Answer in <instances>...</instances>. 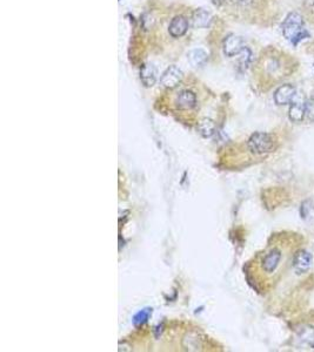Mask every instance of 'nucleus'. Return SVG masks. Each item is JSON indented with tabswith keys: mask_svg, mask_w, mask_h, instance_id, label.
<instances>
[{
	"mask_svg": "<svg viewBox=\"0 0 314 352\" xmlns=\"http://www.w3.org/2000/svg\"><path fill=\"white\" fill-rule=\"evenodd\" d=\"M293 244H272L265 253L261 255L259 265H260L261 271L266 276H273L275 272L279 271L281 265L286 264L285 260L288 254H285V251L292 249Z\"/></svg>",
	"mask_w": 314,
	"mask_h": 352,
	"instance_id": "nucleus-1",
	"label": "nucleus"
},
{
	"mask_svg": "<svg viewBox=\"0 0 314 352\" xmlns=\"http://www.w3.org/2000/svg\"><path fill=\"white\" fill-rule=\"evenodd\" d=\"M305 23L298 12H291L282 24V34L288 41L298 44L305 36Z\"/></svg>",
	"mask_w": 314,
	"mask_h": 352,
	"instance_id": "nucleus-2",
	"label": "nucleus"
},
{
	"mask_svg": "<svg viewBox=\"0 0 314 352\" xmlns=\"http://www.w3.org/2000/svg\"><path fill=\"white\" fill-rule=\"evenodd\" d=\"M248 149L255 155H265L274 150L275 142L273 136L268 133L257 132L252 134L247 141Z\"/></svg>",
	"mask_w": 314,
	"mask_h": 352,
	"instance_id": "nucleus-3",
	"label": "nucleus"
},
{
	"mask_svg": "<svg viewBox=\"0 0 314 352\" xmlns=\"http://www.w3.org/2000/svg\"><path fill=\"white\" fill-rule=\"evenodd\" d=\"M313 263V257L310 253L305 249H298L292 258V267L298 275L305 274L310 269Z\"/></svg>",
	"mask_w": 314,
	"mask_h": 352,
	"instance_id": "nucleus-4",
	"label": "nucleus"
},
{
	"mask_svg": "<svg viewBox=\"0 0 314 352\" xmlns=\"http://www.w3.org/2000/svg\"><path fill=\"white\" fill-rule=\"evenodd\" d=\"M173 105L178 110H191L196 106V95L189 89H181L175 93Z\"/></svg>",
	"mask_w": 314,
	"mask_h": 352,
	"instance_id": "nucleus-5",
	"label": "nucleus"
},
{
	"mask_svg": "<svg viewBox=\"0 0 314 352\" xmlns=\"http://www.w3.org/2000/svg\"><path fill=\"white\" fill-rule=\"evenodd\" d=\"M246 51L247 47L246 45H245L243 38L234 36V34L227 37L225 43H224V52H225L227 57H234V55L240 54Z\"/></svg>",
	"mask_w": 314,
	"mask_h": 352,
	"instance_id": "nucleus-6",
	"label": "nucleus"
},
{
	"mask_svg": "<svg viewBox=\"0 0 314 352\" xmlns=\"http://www.w3.org/2000/svg\"><path fill=\"white\" fill-rule=\"evenodd\" d=\"M295 94L296 89L294 86L289 84L282 85L274 93V101L279 106L288 105V103H292L293 100H294Z\"/></svg>",
	"mask_w": 314,
	"mask_h": 352,
	"instance_id": "nucleus-7",
	"label": "nucleus"
},
{
	"mask_svg": "<svg viewBox=\"0 0 314 352\" xmlns=\"http://www.w3.org/2000/svg\"><path fill=\"white\" fill-rule=\"evenodd\" d=\"M182 79V72L175 66L168 67L160 79L161 85L166 88H174Z\"/></svg>",
	"mask_w": 314,
	"mask_h": 352,
	"instance_id": "nucleus-8",
	"label": "nucleus"
},
{
	"mask_svg": "<svg viewBox=\"0 0 314 352\" xmlns=\"http://www.w3.org/2000/svg\"><path fill=\"white\" fill-rule=\"evenodd\" d=\"M188 30V22L185 17L178 16L171 20L168 26V32L172 38L184 37Z\"/></svg>",
	"mask_w": 314,
	"mask_h": 352,
	"instance_id": "nucleus-9",
	"label": "nucleus"
},
{
	"mask_svg": "<svg viewBox=\"0 0 314 352\" xmlns=\"http://www.w3.org/2000/svg\"><path fill=\"white\" fill-rule=\"evenodd\" d=\"M288 116L293 122H301L306 116V103L293 100L289 107Z\"/></svg>",
	"mask_w": 314,
	"mask_h": 352,
	"instance_id": "nucleus-10",
	"label": "nucleus"
},
{
	"mask_svg": "<svg viewBox=\"0 0 314 352\" xmlns=\"http://www.w3.org/2000/svg\"><path fill=\"white\" fill-rule=\"evenodd\" d=\"M198 132L202 137L212 136L216 132V123L213 120L205 117V119L200 120L198 123Z\"/></svg>",
	"mask_w": 314,
	"mask_h": 352,
	"instance_id": "nucleus-11",
	"label": "nucleus"
},
{
	"mask_svg": "<svg viewBox=\"0 0 314 352\" xmlns=\"http://www.w3.org/2000/svg\"><path fill=\"white\" fill-rule=\"evenodd\" d=\"M140 75L144 85L147 86V87L153 86L155 84V80H157V72H155V68L152 66V65H145V66L141 68Z\"/></svg>",
	"mask_w": 314,
	"mask_h": 352,
	"instance_id": "nucleus-12",
	"label": "nucleus"
},
{
	"mask_svg": "<svg viewBox=\"0 0 314 352\" xmlns=\"http://www.w3.org/2000/svg\"><path fill=\"white\" fill-rule=\"evenodd\" d=\"M211 23V16L205 10H196L193 15V24L195 27H206Z\"/></svg>",
	"mask_w": 314,
	"mask_h": 352,
	"instance_id": "nucleus-13",
	"label": "nucleus"
},
{
	"mask_svg": "<svg viewBox=\"0 0 314 352\" xmlns=\"http://www.w3.org/2000/svg\"><path fill=\"white\" fill-rule=\"evenodd\" d=\"M188 60L193 66H201L206 63L207 54L202 50H193L188 53Z\"/></svg>",
	"mask_w": 314,
	"mask_h": 352,
	"instance_id": "nucleus-14",
	"label": "nucleus"
},
{
	"mask_svg": "<svg viewBox=\"0 0 314 352\" xmlns=\"http://www.w3.org/2000/svg\"><path fill=\"white\" fill-rule=\"evenodd\" d=\"M300 340L314 346V327H303L299 333Z\"/></svg>",
	"mask_w": 314,
	"mask_h": 352,
	"instance_id": "nucleus-15",
	"label": "nucleus"
},
{
	"mask_svg": "<svg viewBox=\"0 0 314 352\" xmlns=\"http://www.w3.org/2000/svg\"><path fill=\"white\" fill-rule=\"evenodd\" d=\"M152 312L151 309H144L141 310L140 312H138L136 316H134L133 318V323L136 324V325H140V324H144L146 320L148 319V317H150Z\"/></svg>",
	"mask_w": 314,
	"mask_h": 352,
	"instance_id": "nucleus-16",
	"label": "nucleus"
},
{
	"mask_svg": "<svg viewBox=\"0 0 314 352\" xmlns=\"http://www.w3.org/2000/svg\"><path fill=\"white\" fill-rule=\"evenodd\" d=\"M306 117L310 121H314V98L306 102Z\"/></svg>",
	"mask_w": 314,
	"mask_h": 352,
	"instance_id": "nucleus-17",
	"label": "nucleus"
},
{
	"mask_svg": "<svg viewBox=\"0 0 314 352\" xmlns=\"http://www.w3.org/2000/svg\"><path fill=\"white\" fill-rule=\"evenodd\" d=\"M305 6H306V9L308 10V11L314 13V0H306Z\"/></svg>",
	"mask_w": 314,
	"mask_h": 352,
	"instance_id": "nucleus-18",
	"label": "nucleus"
}]
</instances>
